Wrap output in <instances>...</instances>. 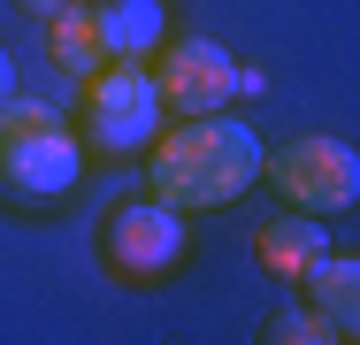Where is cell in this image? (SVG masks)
<instances>
[{
    "mask_svg": "<svg viewBox=\"0 0 360 345\" xmlns=\"http://www.w3.org/2000/svg\"><path fill=\"white\" fill-rule=\"evenodd\" d=\"M261 177H269L291 207H307V215H345V207L360 200V161H353V146H345V138H322V131L276 146V153L261 161Z\"/></svg>",
    "mask_w": 360,
    "mask_h": 345,
    "instance_id": "277c9868",
    "label": "cell"
},
{
    "mask_svg": "<svg viewBox=\"0 0 360 345\" xmlns=\"http://www.w3.org/2000/svg\"><path fill=\"white\" fill-rule=\"evenodd\" d=\"M322 338V322H314V307H284L276 322H269V345H314Z\"/></svg>",
    "mask_w": 360,
    "mask_h": 345,
    "instance_id": "8fae6325",
    "label": "cell"
},
{
    "mask_svg": "<svg viewBox=\"0 0 360 345\" xmlns=\"http://www.w3.org/2000/svg\"><path fill=\"white\" fill-rule=\"evenodd\" d=\"M100 253H108V269L131 276V284H161V276L184 261V215L169 200H131L108 215V230H100Z\"/></svg>",
    "mask_w": 360,
    "mask_h": 345,
    "instance_id": "5b68a950",
    "label": "cell"
},
{
    "mask_svg": "<svg viewBox=\"0 0 360 345\" xmlns=\"http://www.w3.org/2000/svg\"><path fill=\"white\" fill-rule=\"evenodd\" d=\"M299 284H307V307H314V322H322L330 345L360 338V269L345 261V253H322Z\"/></svg>",
    "mask_w": 360,
    "mask_h": 345,
    "instance_id": "52a82bcc",
    "label": "cell"
},
{
    "mask_svg": "<svg viewBox=\"0 0 360 345\" xmlns=\"http://www.w3.org/2000/svg\"><path fill=\"white\" fill-rule=\"evenodd\" d=\"M161 84L146 62H100L84 77V115H77V138L92 153H131L161 131Z\"/></svg>",
    "mask_w": 360,
    "mask_h": 345,
    "instance_id": "3957f363",
    "label": "cell"
},
{
    "mask_svg": "<svg viewBox=\"0 0 360 345\" xmlns=\"http://www.w3.org/2000/svg\"><path fill=\"white\" fill-rule=\"evenodd\" d=\"M84 177V138L46 108V100H23L8 92L0 100V192L15 200H62Z\"/></svg>",
    "mask_w": 360,
    "mask_h": 345,
    "instance_id": "7a4b0ae2",
    "label": "cell"
},
{
    "mask_svg": "<svg viewBox=\"0 0 360 345\" xmlns=\"http://www.w3.org/2000/svg\"><path fill=\"white\" fill-rule=\"evenodd\" d=\"M23 8H39V15H54V8H62V0H23Z\"/></svg>",
    "mask_w": 360,
    "mask_h": 345,
    "instance_id": "4fadbf2b",
    "label": "cell"
},
{
    "mask_svg": "<svg viewBox=\"0 0 360 345\" xmlns=\"http://www.w3.org/2000/svg\"><path fill=\"white\" fill-rule=\"evenodd\" d=\"M15 92V62H8V46H0V100Z\"/></svg>",
    "mask_w": 360,
    "mask_h": 345,
    "instance_id": "7c38bea8",
    "label": "cell"
},
{
    "mask_svg": "<svg viewBox=\"0 0 360 345\" xmlns=\"http://www.w3.org/2000/svg\"><path fill=\"white\" fill-rule=\"evenodd\" d=\"M153 84L169 115H215L222 100H238V62L222 54L215 39H161L153 46Z\"/></svg>",
    "mask_w": 360,
    "mask_h": 345,
    "instance_id": "8992f818",
    "label": "cell"
},
{
    "mask_svg": "<svg viewBox=\"0 0 360 345\" xmlns=\"http://www.w3.org/2000/svg\"><path fill=\"white\" fill-rule=\"evenodd\" d=\"M261 161L269 146L253 138V123L238 115H176V131L146 138V184L153 200H169L176 215H207V207H238L253 184H261Z\"/></svg>",
    "mask_w": 360,
    "mask_h": 345,
    "instance_id": "6da1fadb",
    "label": "cell"
},
{
    "mask_svg": "<svg viewBox=\"0 0 360 345\" xmlns=\"http://www.w3.org/2000/svg\"><path fill=\"white\" fill-rule=\"evenodd\" d=\"M330 253V238H322V215H276V222H261V269L299 284V276L314 269Z\"/></svg>",
    "mask_w": 360,
    "mask_h": 345,
    "instance_id": "9c48e42d",
    "label": "cell"
},
{
    "mask_svg": "<svg viewBox=\"0 0 360 345\" xmlns=\"http://www.w3.org/2000/svg\"><path fill=\"white\" fill-rule=\"evenodd\" d=\"M46 54L70 69L77 84L108 62V54H100V23H92V8H84V0H62V8H54V23H46Z\"/></svg>",
    "mask_w": 360,
    "mask_h": 345,
    "instance_id": "30bf717a",
    "label": "cell"
},
{
    "mask_svg": "<svg viewBox=\"0 0 360 345\" xmlns=\"http://www.w3.org/2000/svg\"><path fill=\"white\" fill-rule=\"evenodd\" d=\"M92 23H100V54L108 62H146L169 39V8L161 0H108V8H92Z\"/></svg>",
    "mask_w": 360,
    "mask_h": 345,
    "instance_id": "ba28073f",
    "label": "cell"
}]
</instances>
